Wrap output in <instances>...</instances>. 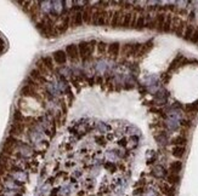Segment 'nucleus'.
Instances as JSON below:
<instances>
[{"label":"nucleus","instance_id":"obj_1","mask_svg":"<svg viewBox=\"0 0 198 196\" xmlns=\"http://www.w3.org/2000/svg\"><path fill=\"white\" fill-rule=\"evenodd\" d=\"M97 45L96 40H91V41H80L78 45V50H79V55L82 57L83 61H88L91 58V55L95 51V47Z\"/></svg>","mask_w":198,"mask_h":196},{"label":"nucleus","instance_id":"obj_2","mask_svg":"<svg viewBox=\"0 0 198 196\" xmlns=\"http://www.w3.org/2000/svg\"><path fill=\"white\" fill-rule=\"evenodd\" d=\"M66 55L67 57L72 61V62H78L80 58L79 55V50H78V45L77 44H69L66 46Z\"/></svg>","mask_w":198,"mask_h":196},{"label":"nucleus","instance_id":"obj_3","mask_svg":"<svg viewBox=\"0 0 198 196\" xmlns=\"http://www.w3.org/2000/svg\"><path fill=\"white\" fill-rule=\"evenodd\" d=\"M17 138L16 137H13V136H9L7 138H6V140H5V143H4V145H2V154H6V155H11L12 153H13V148H15V145L17 144Z\"/></svg>","mask_w":198,"mask_h":196},{"label":"nucleus","instance_id":"obj_4","mask_svg":"<svg viewBox=\"0 0 198 196\" xmlns=\"http://www.w3.org/2000/svg\"><path fill=\"white\" fill-rule=\"evenodd\" d=\"M124 13H125V12H124L122 9L113 11V16H112V20H111V22H109V26H111L112 28L120 27V23H122V20H123Z\"/></svg>","mask_w":198,"mask_h":196},{"label":"nucleus","instance_id":"obj_5","mask_svg":"<svg viewBox=\"0 0 198 196\" xmlns=\"http://www.w3.org/2000/svg\"><path fill=\"white\" fill-rule=\"evenodd\" d=\"M168 13V12H166ZM166 13L165 12H156L154 15V20H156V31L159 33L163 32L165 23V18H166Z\"/></svg>","mask_w":198,"mask_h":196},{"label":"nucleus","instance_id":"obj_6","mask_svg":"<svg viewBox=\"0 0 198 196\" xmlns=\"http://www.w3.org/2000/svg\"><path fill=\"white\" fill-rule=\"evenodd\" d=\"M52 58H54V62L56 64H60V65L66 64L67 60H68L65 50H57V51H55L52 53Z\"/></svg>","mask_w":198,"mask_h":196},{"label":"nucleus","instance_id":"obj_7","mask_svg":"<svg viewBox=\"0 0 198 196\" xmlns=\"http://www.w3.org/2000/svg\"><path fill=\"white\" fill-rule=\"evenodd\" d=\"M120 42L118 41H113L111 44H108V49H107V53L109 55V57H113V58H117L118 55L120 53Z\"/></svg>","mask_w":198,"mask_h":196},{"label":"nucleus","instance_id":"obj_8","mask_svg":"<svg viewBox=\"0 0 198 196\" xmlns=\"http://www.w3.org/2000/svg\"><path fill=\"white\" fill-rule=\"evenodd\" d=\"M25 131V124L23 122H13L10 127V136H13V137H17V136H21Z\"/></svg>","mask_w":198,"mask_h":196},{"label":"nucleus","instance_id":"obj_9","mask_svg":"<svg viewBox=\"0 0 198 196\" xmlns=\"http://www.w3.org/2000/svg\"><path fill=\"white\" fill-rule=\"evenodd\" d=\"M84 23L83 21V12L82 11H75L73 16L70 17V27H80Z\"/></svg>","mask_w":198,"mask_h":196},{"label":"nucleus","instance_id":"obj_10","mask_svg":"<svg viewBox=\"0 0 198 196\" xmlns=\"http://www.w3.org/2000/svg\"><path fill=\"white\" fill-rule=\"evenodd\" d=\"M83 12V21L86 24H91V18H93V13H94V6H85Z\"/></svg>","mask_w":198,"mask_h":196},{"label":"nucleus","instance_id":"obj_11","mask_svg":"<svg viewBox=\"0 0 198 196\" xmlns=\"http://www.w3.org/2000/svg\"><path fill=\"white\" fill-rule=\"evenodd\" d=\"M152 176L153 177H156V178H158V179H162V178H166V176H168V173H166V171H165V168L163 166H161V165H157V166H154L153 168H152Z\"/></svg>","mask_w":198,"mask_h":196},{"label":"nucleus","instance_id":"obj_12","mask_svg":"<svg viewBox=\"0 0 198 196\" xmlns=\"http://www.w3.org/2000/svg\"><path fill=\"white\" fill-rule=\"evenodd\" d=\"M29 78L34 80L35 82H40V84H45L46 82V79H45V76L35 68V69H32L31 70V73H29Z\"/></svg>","mask_w":198,"mask_h":196},{"label":"nucleus","instance_id":"obj_13","mask_svg":"<svg viewBox=\"0 0 198 196\" xmlns=\"http://www.w3.org/2000/svg\"><path fill=\"white\" fill-rule=\"evenodd\" d=\"M174 147H185L187 144V137H185L184 134H179V136H175L171 142H170Z\"/></svg>","mask_w":198,"mask_h":196},{"label":"nucleus","instance_id":"obj_14","mask_svg":"<svg viewBox=\"0 0 198 196\" xmlns=\"http://www.w3.org/2000/svg\"><path fill=\"white\" fill-rule=\"evenodd\" d=\"M21 96H25V97H36L38 98V95H36V91L35 89L29 86V85H25L22 89H21Z\"/></svg>","mask_w":198,"mask_h":196},{"label":"nucleus","instance_id":"obj_15","mask_svg":"<svg viewBox=\"0 0 198 196\" xmlns=\"http://www.w3.org/2000/svg\"><path fill=\"white\" fill-rule=\"evenodd\" d=\"M152 47H153V40H152V39H150V40H147L146 42H143V44H142V47H141V50H140V52H139L137 57H142V56H145L146 53H148V52L152 50Z\"/></svg>","mask_w":198,"mask_h":196},{"label":"nucleus","instance_id":"obj_16","mask_svg":"<svg viewBox=\"0 0 198 196\" xmlns=\"http://www.w3.org/2000/svg\"><path fill=\"white\" fill-rule=\"evenodd\" d=\"M132 16H134V12H131V11L124 13L123 20H122V23H120V27H122V28H130V24H131V21H132Z\"/></svg>","mask_w":198,"mask_h":196},{"label":"nucleus","instance_id":"obj_17","mask_svg":"<svg viewBox=\"0 0 198 196\" xmlns=\"http://www.w3.org/2000/svg\"><path fill=\"white\" fill-rule=\"evenodd\" d=\"M195 28H196V26L193 23H187V26L185 28V32H184V36H182L185 41H190L191 40V38L193 35V32H195Z\"/></svg>","mask_w":198,"mask_h":196},{"label":"nucleus","instance_id":"obj_18","mask_svg":"<svg viewBox=\"0 0 198 196\" xmlns=\"http://www.w3.org/2000/svg\"><path fill=\"white\" fill-rule=\"evenodd\" d=\"M146 28V15H137V20H136V24H135V29L136 31H143Z\"/></svg>","mask_w":198,"mask_h":196},{"label":"nucleus","instance_id":"obj_19","mask_svg":"<svg viewBox=\"0 0 198 196\" xmlns=\"http://www.w3.org/2000/svg\"><path fill=\"white\" fill-rule=\"evenodd\" d=\"M184 58H185V57H184L182 55H180V53H179V55H177V56L171 61V63H170L169 68H168V73H169V71H173L174 69H176L177 67H180V65H181V62L184 61Z\"/></svg>","mask_w":198,"mask_h":196},{"label":"nucleus","instance_id":"obj_20","mask_svg":"<svg viewBox=\"0 0 198 196\" xmlns=\"http://www.w3.org/2000/svg\"><path fill=\"white\" fill-rule=\"evenodd\" d=\"M180 180H181L180 174H176V173H168V176H166V182H168V184H170V185H177V184L180 183Z\"/></svg>","mask_w":198,"mask_h":196},{"label":"nucleus","instance_id":"obj_21","mask_svg":"<svg viewBox=\"0 0 198 196\" xmlns=\"http://www.w3.org/2000/svg\"><path fill=\"white\" fill-rule=\"evenodd\" d=\"M186 153V148L185 147H174L171 150V155L176 159H182L184 155Z\"/></svg>","mask_w":198,"mask_h":196},{"label":"nucleus","instance_id":"obj_22","mask_svg":"<svg viewBox=\"0 0 198 196\" xmlns=\"http://www.w3.org/2000/svg\"><path fill=\"white\" fill-rule=\"evenodd\" d=\"M169 97V92L166 90H163V91H158L156 95H154V99L158 100L161 104H164L166 103V99Z\"/></svg>","mask_w":198,"mask_h":196},{"label":"nucleus","instance_id":"obj_23","mask_svg":"<svg viewBox=\"0 0 198 196\" xmlns=\"http://www.w3.org/2000/svg\"><path fill=\"white\" fill-rule=\"evenodd\" d=\"M146 28L150 31H156V20L151 13L146 15Z\"/></svg>","mask_w":198,"mask_h":196},{"label":"nucleus","instance_id":"obj_24","mask_svg":"<svg viewBox=\"0 0 198 196\" xmlns=\"http://www.w3.org/2000/svg\"><path fill=\"white\" fill-rule=\"evenodd\" d=\"M181 169H182V162H181V161H173V162L170 163V166H169L170 173H176V174H179V173L181 172Z\"/></svg>","mask_w":198,"mask_h":196},{"label":"nucleus","instance_id":"obj_25","mask_svg":"<svg viewBox=\"0 0 198 196\" xmlns=\"http://www.w3.org/2000/svg\"><path fill=\"white\" fill-rule=\"evenodd\" d=\"M171 24H173V13L168 12L166 13V18H165L163 33H171Z\"/></svg>","mask_w":198,"mask_h":196},{"label":"nucleus","instance_id":"obj_26","mask_svg":"<svg viewBox=\"0 0 198 196\" xmlns=\"http://www.w3.org/2000/svg\"><path fill=\"white\" fill-rule=\"evenodd\" d=\"M69 26H70V16L66 15V16L63 17V20H62V23H61V26L59 27V33H65V32H67V29L69 28Z\"/></svg>","mask_w":198,"mask_h":196},{"label":"nucleus","instance_id":"obj_27","mask_svg":"<svg viewBox=\"0 0 198 196\" xmlns=\"http://www.w3.org/2000/svg\"><path fill=\"white\" fill-rule=\"evenodd\" d=\"M41 61H43L44 65L48 68L49 71H54V69H55V64H54V63H55V62H54V58H52V57L46 56V57H43Z\"/></svg>","mask_w":198,"mask_h":196},{"label":"nucleus","instance_id":"obj_28","mask_svg":"<svg viewBox=\"0 0 198 196\" xmlns=\"http://www.w3.org/2000/svg\"><path fill=\"white\" fill-rule=\"evenodd\" d=\"M131 47H132V42H127V44H124V45L120 47V55L124 56V57L130 56Z\"/></svg>","mask_w":198,"mask_h":196},{"label":"nucleus","instance_id":"obj_29","mask_svg":"<svg viewBox=\"0 0 198 196\" xmlns=\"http://www.w3.org/2000/svg\"><path fill=\"white\" fill-rule=\"evenodd\" d=\"M156 139H157L159 145H166L168 144V134H166V132L162 131L159 134L156 136Z\"/></svg>","mask_w":198,"mask_h":196},{"label":"nucleus","instance_id":"obj_30","mask_svg":"<svg viewBox=\"0 0 198 196\" xmlns=\"http://www.w3.org/2000/svg\"><path fill=\"white\" fill-rule=\"evenodd\" d=\"M35 65H36V69L44 75V76H46V75H49V70H48V68L44 65V63H43V61L41 60H39V61H36V63H35Z\"/></svg>","mask_w":198,"mask_h":196},{"label":"nucleus","instance_id":"obj_31","mask_svg":"<svg viewBox=\"0 0 198 196\" xmlns=\"http://www.w3.org/2000/svg\"><path fill=\"white\" fill-rule=\"evenodd\" d=\"M96 49H97V52L99 55H105L107 52V49H108V44H106L105 41H99L97 45H96Z\"/></svg>","mask_w":198,"mask_h":196},{"label":"nucleus","instance_id":"obj_32","mask_svg":"<svg viewBox=\"0 0 198 196\" xmlns=\"http://www.w3.org/2000/svg\"><path fill=\"white\" fill-rule=\"evenodd\" d=\"M185 109L187 113H198V99L193 103H190V104H186L185 105Z\"/></svg>","mask_w":198,"mask_h":196},{"label":"nucleus","instance_id":"obj_33","mask_svg":"<svg viewBox=\"0 0 198 196\" xmlns=\"http://www.w3.org/2000/svg\"><path fill=\"white\" fill-rule=\"evenodd\" d=\"M23 115H22V113L20 111V110H16L15 113H13V121L15 122H22L23 121Z\"/></svg>","mask_w":198,"mask_h":196},{"label":"nucleus","instance_id":"obj_34","mask_svg":"<svg viewBox=\"0 0 198 196\" xmlns=\"http://www.w3.org/2000/svg\"><path fill=\"white\" fill-rule=\"evenodd\" d=\"M105 168H106V169H108V171H109V172H112V173L117 171V166H116L113 162H111V161H108V162L105 163Z\"/></svg>","mask_w":198,"mask_h":196},{"label":"nucleus","instance_id":"obj_35","mask_svg":"<svg viewBox=\"0 0 198 196\" xmlns=\"http://www.w3.org/2000/svg\"><path fill=\"white\" fill-rule=\"evenodd\" d=\"M190 42H192V44H197L198 45V26H196V28H195V32H193V35H192V38H191V40H190Z\"/></svg>","mask_w":198,"mask_h":196},{"label":"nucleus","instance_id":"obj_36","mask_svg":"<svg viewBox=\"0 0 198 196\" xmlns=\"http://www.w3.org/2000/svg\"><path fill=\"white\" fill-rule=\"evenodd\" d=\"M180 125L182 126V127H185V129H190L191 127V120H185V119H182V120H180Z\"/></svg>","mask_w":198,"mask_h":196},{"label":"nucleus","instance_id":"obj_37","mask_svg":"<svg viewBox=\"0 0 198 196\" xmlns=\"http://www.w3.org/2000/svg\"><path fill=\"white\" fill-rule=\"evenodd\" d=\"M95 140L97 142V144H100V145H106V138H105L103 136H97V137H95Z\"/></svg>","mask_w":198,"mask_h":196},{"label":"nucleus","instance_id":"obj_38","mask_svg":"<svg viewBox=\"0 0 198 196\" xmlns=\"http://www.w3.org/2000/svg\"><path fill=\"white\" fill-rule=\"evenodd\" d=\"M0 162H2L4 165H6V163L9 162V155H6V154H0Z\"/></svg>","mask_w":198,"mask_h":196},{"label":"nucleus","instance_id":"obj_39","mask_svg":"<svg viewBox=\"0 0 198 196\" xmlns=\"http://www.w3.org/2000/svg\"><path fill=\"white\" fill-rule=\"evenodd\" d=\"M6 171H7L6 165H4L2 162H0V177H1V176H4V174H6Z\"/></svg>","mask_w":198,"mask_h":196},{"label":"nucleus","instance_id":"obj_40","mask_svg":"<svg viewBox=\"0 0 198 196\" xmlns=\"http://www.w3.org/2000/svg\"><path fill=\"white\" fill-rule=\"evenodd\" d=\"M169 79H170V74H169L168 71L162 74V80H163V82H165V84H166V82L169 81Z\"/></svg>","mask_w":198,"mask_h":196},{"label":"nucleus","instance_id":"obj_41","mask_svg":"<svg viewBox=\"0 0 198 196\" xmlns=\"http://www.w3.org/2000/svg\"><path fill=\"white\" fill-rule=\"evenodd\" d=\"M145 196H158V194L154 191V190H147Z\"/></svg>","mask_w":198,"mask_h":196},{"label":"nucleus","instance_id":"obj_42","mask_svg":"<svg viewBox=\"0 0 198 196\" xmlns=\"http://www.w3.org/2000/svg\"><path fill=\"white\" fill-rule=\"evenodd\" d=\"M118 144H119L120 147H127V138H122V139H119Z\"/></svg>","mask_w":198,"mask_h":196},{"label":"nucleus","instance_id":"obj_43","mask_svg":"<svg viewBox=\"0 0 198 196\" xmlns=\"http://www.w3.org/2000/svg\"><path fill=\"white\" fill-rule=\"evenodd\" d=\"M97 82H99L100 85H102V78H101V76H99V78H97Z\"/></svg>","mask_w":198,"mask_h":196},{"label":"nucleus","instance_id":"obj_44","mask_svg":"<svg viewBox=\"0 0 198 196\" xmlns=\"http://www.w3.org/2000/svg\"><path fill=\"white\" fill-rule=\"evenodd\" d=\"M4 51V44H0V52Z\"/></svg>","mask_w":198,"mask_h":196},{"label":"nucleus","instance_id":"obj_45","mask_svg":"<svg viewBox=\"0 0 198 196\" xmlns=\"http://www.w3.org/2000/svg\"><path fill=\"white\" fill-rule=\"evenodd\" d=\"M0 44H4V40H2L1 38H0Z\"/></svg>","mask_w":198,"mask_h":196},{"label":"nucleus","instance_id":"obj_46","mask_svg":"<svg viewBox=\"0 0 198 196\" xmlns=\"http://www.w3.org/2000/svg\"><path fill=\"white\" fill-rule=\"evenodd\" d=\"M0 184H1V177H0Z\"/></svg>","mask_w":198,"mask_h":196}]
</instances>
